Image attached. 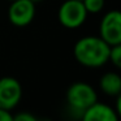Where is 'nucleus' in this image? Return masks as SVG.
<instances>
[{
    "label": "nucleus",
    "instance_id": "obj_1",
    "mask_svg": "<svg viewBox=\"0 0 121 121\" xmlns=\"http://www.w3.org/2000/svg\"><path fill=\"white\" fill-rule=\"evenodd\" d=\"M111 46L100 37L87 35L76 42L73 56L78 64L86 68H100L109 60Z\"/></svg>",
    "mask_w": 121,
    "mask_h": 121
},
{
    "label": "nucleus",
    "instance_id": "obj_2",
    "mask_svg": "<svg viewBox=\"0 0 121 121\" xmlns=\"http://www.w3.org/2000/svg\"><path fill=\"white\" fill-rule=\"evenodd\" d=\"M98 100V94L91 85L86 82H74L66 90V103L73 111L82 115L86 108Z\"/></svg>",
    "mask_w": 121,
    "mask_h": 121
},
{
    "label": "nucleus",
    "instance_id": "obj_3",
    "mask_svg": "<svg viewBox=\"0 0 121 121\" xmlns=\"http://www.w3.org/2000/svg\"><path fill=\"white\" fill-rule=\"evenodd\" d=\"M87 11L82 0H65L59 7V22L66 29H77L82 26L87 18Z\"/></svg>",
    "mask_w": 121,
    "mask_h": 121
},
{
    "label": "nucleus",
    "instance_id": "obj_4",
    "mask_svg": "<svg viewBox=\"0 0 121 121\" xmlns=\"http://www.w3.org/2000/svg\"><path fill=\"white\" fill-rule=\"evenodd\" d=\"M99 37L109 46L121 44V13L118 11H109L103 16Z\"/></svg>",
    "mask_w": 121,
    "mask_h": 121
},
{
    "label": "nucleus",
    "instance_id": "obj_5",
    "mask_svg": "<svg viewBox=\"0 0 121 121\" xmlns=\"http://www.w3.org/2000/svg\"><path fill=\"white\" fill-rule=\"evenodd\" d=\"M35 4L31 0H13L8 8V18L12 25L17 27H25L35 17Z\"/></svg>",
    "mask_w": 121,
    "mask_h": 121
},
{
    "label": "nucleus",
    "instance_id": "obj_6",
    "mask_svg": "<svg viewBox=\"0 0 121 121\" xmlns=\"http://www.w3.org/2000/svg\"><path fill=\"white\" fill-rule=\"evenodd\" d=\"M22 98V87L14 77L0 78V108L12 111Z\"/></svg>",
    "mask_w": 121,
    "mask_h": 121
},
{
    "label": "nucleus",
    "instance_id": "obj_7",
    "mask_svg": "<svg viewBox=\"0 0 121 121\" xmlns=\"http://www.w3.org/2000/svg\"><path fill=\"white\" fill-rule=\"evenodd\" d=\"M81 117L83 121H117L118 113L112 107L96 100L82 112Z\"/></svg>",
    "mask_w": 121,
    "mask_h": 121
},
{
    "label": "nucleus",
    "instance_id": "obj_8",
    "mask_svg": "<svg viewBox=\"0 0 121 121\" xmlns=\"http://www.w3.org/2000/svg\"><path fill=\"white\" fill-rule=\"evenodd\" d=\"M99 87L108 96H117L121 94V77L115 72H107L99 81Z\"/></svg>",
    "mask_w": 121,
    "mask_h": 121
},
{
    "label": "nucleus",
    "instance_id": "obj_9",
    "mask_svg": "<svg viewBox=\"0 0 121 121\" xmlns=\"http://www.w3.org/2000/svg\"><path fill=\"white\" fill-rule=\"evenodd\" d=\"M87 13L96 14L103 11L104 8V0H82Z\"/></svg>",
    "mask_w": 121,
    "mask_h": 121
},
{
    "label": "nucleus",
    "instance_id": "obj_10",
    "mask_svg": "<svg viewBox=\"0 0 121 121\" xmlns=\"http://www.w3.org/2000/svg\"><path fill=\"white\" fill-rule=\"evenodd\" d=\"M116 68H120L121 66V44H115L111 46L109 50V60Z\"/></svg>",
    "mask_w": 121,
    "mask_h": 121
},
{
    "label": "nucleus",
    "instance_id": "obj_11",
    "mask_svg": "<svg viewBox=\"0 0 121 121\" xmlns=\"http://www.w3.org/2000/svg\"><path fill=\"white\" fill-rule=\"evenodd\" d=\"M35 116L27 112H20L16 116H13V121H35Z\"/></svg>",
    "mask_w": 121,
    "mask_h": 121
},
{
    "label": "nucleus",
    "instance_id": "obj_12",
    "mask_svg": "<svg viewBox=\"0 0 121 121\" xmlns=\"http://www.w3.org/2000/svg\"><path fill=\"white\" fill-rule=\"evenodd\" d=\"M0 121H13V115L11 111L0 108Z\"/></svg>",
    "mask_w": 121,
    "mask_h": 121
},
{
    "label": "nucleus",
    "instance_id": "obj_13",
    "mask_svg": "<svg viewBox=\"0 0 121 121\" xmlns=\"http://www.w3.org/2000/svg\"><path fill=\"white\" fill-rule=\"evenodd\" d=\"M31 1H33L34 4H37V3H40V1H43V0H31Z\"/></svg>",
    "mask_w": 121,
    "mask_h": 121
},
{
    "label": "nucleus",
    "instance_id": "obj_14",
    "mask_svg": "<svg viewBox=\"0 0 121 121\" xmlns=\"http://www.w3.org/2000/svg\"><path fill=\"white\" fill-rule=\"evenodd\" d=\"M9 1H13V0H9Z\"/></svg>",
    "mask_w": 121,
    "mask_h": 121
}]
</instances>
